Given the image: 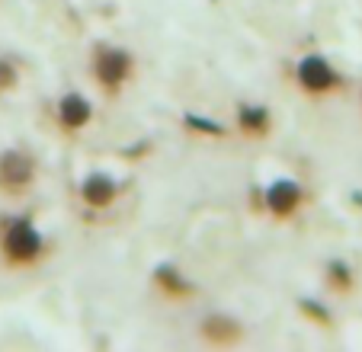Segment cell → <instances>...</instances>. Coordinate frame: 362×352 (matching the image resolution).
Wrapping results in <instances>:
<instances>
[{"mask_svg": "<svg viewBox=\"0 0 362 352\" xmlns=\"http://www.w3.org/2000/svg\"><path fill=\"white\" fill-rule=\"evenodd\" d=\"M39 234H35L33 228H29V221H13L7 224V234H4V250H7L10 259H16V263H26V259H33L35 253H39Z\"/></svg>", "mask_w": 362, "mask_h": 352, "instance_id": "cell-1", "label": "cell"}, {"mask_svg": "<svg viewBox=\"0 0 362 352\" xmlns=\"http://www.w3.org/2000/svg\"><path fill=\"white\" fill-rule=\"evenodd\" d=\"M132 71V61L125 52H116V48H106V52L96 54V77H100V83H106V87H116V83H122L125 77H129Z\"/></svg>", "mask_w": 362, "mask_h": 352, "instance_id": "cell-2", "label": "cell"}, {"mask_svg": "<svg viewBox=\"0 0 362 352\" xmlns=\"http://www.w3.org/2000/svg\"><path fill=\"white\" fill-rule=\"evenodd\" d=\"M298 77H301V87L311 90V93H324L337 83V74L330 71V64L324 58H305L298 68Z\"/></svg>", "mask_w": 362, "mask_h": 352, "instance_id": "cell-3", "label": "cell"}, {"mask_svg": "<svg viewBox=\"0 0 362 352\" xmlns=\"http://www.w3.org/2000/svg\"><path fill=\"white\" fill-rule=\"evenodd\" d=\"M29 180H33V160L23 154H16V151H10V154L0 157V186H26Z\"/></svg>", "mask_w": 362, "mask_h": 352, "instance_id": "cell-4", "label": "cell"}, {"mask_svg": "<svg viewBox=\"0 0 362 352\" xmlns=\"http://www.w3.org/2000/svg\"><path fill=\"white\" fill-rule=\"evenodd\" d=\"M269 209H273V215H279V218H286L288 211L298 205V199H301V192H298V186L295 183H276L273 189H269Z\"/></svg>", "mask_w": 362, "mask_h": 352, "instance_id": "cell-5", "label": "cell"}, {"mask_svg": "<svg viewBox=\"0 0 362 352\" xmlns=\"http://www.w3.org/2000/svg\"><path fill=\"white\" fill-rule=\"evenodd\" d=\"M58 115H62V122L68 125V129H77V125H87L90 106H87V100H81L77 93H68L62 100V106H58Z\"/></svg>", "mask_w": 362, "mask_h": 352, "instance_id": "cell-6", "label": "cell"}, {"mask_svg": "<svg viewBox=\"0 0 362 352\" xmlns=\"http://www.w3.org/2000/svg\"><path fill=\"white\" fill-rule=\"evenodd\" d=\"M112 196H116V186L106 176H90L87 183H83V199L90 205H110Z\"/></svg>", "mask_w": 362, "mask_h": 352, "instance_id": "cell-7", "label": "cell"}, {"mask_svg": "<svg viewBox=\"0 0 362 352\" xmlns=\"http://www.w3.org/2000/svg\"><path fill=\"white\" fill-rule=\"evenodd\" d=\"M267 122H269V115H267V109H240V125H244L247 131H263L267 129Z\"/></svg>", "mask_w": 362, "mask_h": 352, "instance_id": "cell-8", "label": "cell"}, {"mask_svg": "<svg viewBox=\"0 0 362 352\" xmlns=\"http://www.w3.org/2000/svg\"><path fill=\"white\" fill-rule=\"evenodd\" d=\"M158 282L164 285L167 291H173V295H180V291H186L183 278H177V272H173V269H160V272H158Z\"/></svg>", "mask_w": 362, "mask_h": 352, "instance_id": "cell-9", "label": "cell"}, {"mask_svg": "<svg viewBox=\"0 0 362 352\" xmlns=\"http://www.w3.org/2000/svg\"><path fill=\"white\" fill-rule=\"evenodd\" d=\"M186 122L192 129H202V131H212V135H221V125H215L212 119H196V115H186Z\"/></svg>", "mask_w": 362, "mask_h": 352, "instance_id": "cell-10", "label": "cell"}, {"mask_svg": "<svg viewBox=\"0 0 362 352\" xmlns=\"http://www.w3.org/2000/svg\"><path fill=\"white\" fill-rule=\"evenodd\" d=\"M13 81H16V71H13V64H10V61H0V90L13 87Z\"/></svg>", "mask_w": 362, "mask_h": 352, "instance_id": "cell-11", "label": "cell"}]
</instances>
